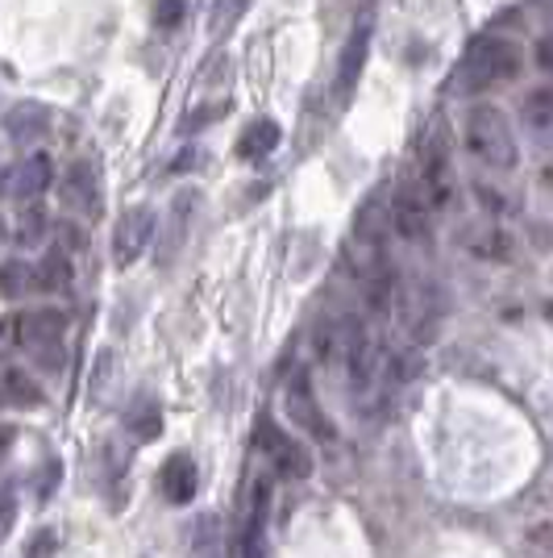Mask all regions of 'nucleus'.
I'll list each match as a JSON object with an SVG mask.
<instances>
[{
	"mask_svg": "<svg viewBox=\"0 0 553 558\" xmlns=\"http://www.w3.org/2000/svg\"><path fill=\"white\" fill-rule=\"evenodd\" d=\"M4 134L17 146H34L38 138L50 134V109L42 100H17L4 109Z\"/></svg>",
	"mask_w": 553,
	"mask_h": 558,
	"instance_id": "13",
	"label": "nucleus"
},
{
	"mask_svg": "<svg viewBox=\"0 0 553 558\" xmlns=\"http://www.w3.org/2000/svg\"><path fill=\"white\" fill-rule=\"evenodd\" d=\"M279 138H283L279 121L258 117V121H250V125L242 130V138H237V159H267L279 146Z\"/></svg>",
	"mask_w": 553,
	"mask_h": 558,
	"instance_id": "17",
	"label": "nucleus"
},
{
	"mask_svg": "<svg viewBox=\"0 0 553 558\" xmlns=\"http://www.w3.org/2000/svg\"><path fill=\"white\" fill-rule=\"evenodd\" d=\"M34 292V267L22 258H4L0 263V296L4 301H25Z\"/></svg>",
	"mask_w": 553,
	"mask_h": 558,
	"instance_id": "21",
	"label": "nucleus"
},
{
	"mask_svg": "<svg viewBox=\"0 0 553 558\" xmlns=\"http://www.w3.org/2000/svg\"><path fill=\"white\" fill-rule=\"evenodd\" d=\"M0 242H4V221H0Z\"/></svg>",
	"mask_w": 553,
	"mask_h": 558,
	"instance_id": "37",
	"label": "nucleus"
},
{
	"mask_svg": "<svg viewBox=\"0 0 553 558\" xmlns=\"http://www.w3.org/2000/svg\"><path fill=\"white\" fill-rule=\"evenodd\" d=\"M42 238H47V213L38 209V205H34V209L25 205L22 221H17V242H22V246H34V242H42Z\"/></svg>",
	"mask_w": 553,
	"mask_h": 558,
	"instance_id": "24",
	"label": "nucleus"
},
{
	"mask_svg": "<svg viewBox=\"0 0 553 558\" xmlns=\"http://www.w3.org/2000/svg\"><path fill=\"white\" fill-rule=\"evenodd\" d=\"M516 75H520V50L512 47L507 38H500V34H483L458 59L450 88L462 96H479L487 88H495V84L516 80Z\"/></svg>",
	"mask_w": 553,
	"mask_h": 558,
	"instance_id": "1",
	"label": "nucleus"
},
{
	"mask_svg": "<svg viewBox=\"0 0 553 558\" xmlns=\"http://www.w3.org/2000/svg\"><path fill=\"white\" fill-rule=\"evenodd\" d=\"M17 347V317H0V354Z\"/></svg>",
	"mask_w": 553,
	"mask_h": 558,
	"instance_id": "30",
	"label": "nucleus"
},
{
	"mask_svg": "<svg viewBox=\"0 0 553 558\" xmlns=\"http://www.w3.org/2000/svg\"><path fill=\"white\" fill-rule=\"evenodd\" d=\"M67 333V313L63 308H29L17 317V342L29 354H38L50 372H59V342Z\"/></svg>",
	"mask_w": 553,
	"mask_h": 558,
	"instance_id": "4",
	"label": "nucleus"
},
{
	"mask_svg": "<svg viewBox=\"0 0 553 558\" xmlns=\"http://www.w3.org/2000/svg\"><path fill=\"white\" fill-rule=\"evenodd\" d=\"M116 384V359L113 350H105L100 359H96V372H93V396L96 400H105L109 396V388Z\"/></svg>",
	"mask_w": 553,
	"mask_h": 558,
	"instance_id": "25",
	"label": "nucleus"
},
{
	"mask_svg": "<svg viewBox=\"0 0 553 558\" xmlns=\"http://www.w3.org/2000/svg\"><path fill=\"white\" fill-rule=\"evenodd\" d=\"M159 488L171 505H192L200 492V471L192 463V454H171L159 471Z\"/></svg>",
	"mask_w": 553,
	"mask_h": 558,
	"instance_id": "14",
	"label": "nucleus"
},
{
	"mask_svg": "<svg viewBox=\"0 0 553 558\" xmlns=\"http://www.w3.org/2000/svg\"><path fill=\"white\" fill-rule=\"evenodd\" d=\"M217 117H225V105H208V109H196V113L184 121V130L192 134V130H200V125H208V121H217Z\"/></svg>",
	"mask_w": 553,
	"mask_h": 558,
	"instance_id": "29",
	"label": "nucleus"
},
{
	"mask_svg": "<svg viewBox=\"0 0 553 558\" xmlns=\"http://www.w3.org/2000/svg\"><path fill=\"white\" fill-rule=\"evenodd\" d=\"M59 196H63V209L75 217H96L100 213V180L88 163H71L59 180Z\"/></svg>",
	"mask_w": 553,
	"mask_h": 558,
	"instance_id": "12",
	"label": "nucleus"
},
{
	"mask_svg": "<svg viewBox=\"0 0 553 558\" xmlns=\"http://www.w3.org/2000/svg\"><path fill=\"white\" fill-rule=\"evenodd\" d=\"M187 17V0H159L155 4V25L159 29H180Z\"/></svg>",
	"mask_w": 553,
	"mask_h": 558,
	"instance_id": "26",
	"label": "nucleus"
},
{
	"mask_svg": "<svg viewBox=\"0 0 553 558\" xmlns=\"http://www.w3.org/2000/svg\"><path fill=\"white\" fill-rule=\"evenodd\" d=\"M392 221L404 238H416V242L429 238V230H433V205H429V196H425L420 180H404V184L395 187Z\"/></svg>",
	"mask_w": 553,
	"mask_h": 558,
	"instance_id": "9",
	"label": "nucleus"
},
{
	"mask_svg": "<svg viewBox=\"0 0 553 558\" xmlns=\"http://www.w3.org/2000/svg\"><path fill=\"white\" fill-rule=\"evenodd\" d=\"M54 480H59V463H47V471H42V484H38V500H47L50 488H54Z\"/></svg>",
	"mask_w": 553,
	"mask_h": 558,
	"instance_id": "34",
	"label": "nucleus"
},
{
	"mask_svg": "<svg viewBox=\"0 0 553 558\" xmlns=\"http://www.w3.org/2000/svg\"><path fill=\"white\" fill-rule=\"evenodd\" d=\"M541 313H545V322H550V326H553V301L541 304Z\"/></svg>",
	"mask_w": 553,
	"mask_h": 558,
	"instance_id": "36",
	"label": "nucleus"
},
{
	"mask_svg": "<svg viewBox=\"0 0 553 558\" xmlns=\"http://www.w3.org/2000/svg\"><path fill=\"white\" fill-rule=\"evenodd\" d=\"M462 138H466L475 159H483L495 171H512L516 159H520L516 134H512L507 117L495 105H470L466 117H462Z\"/></svg>",
	"mask_w": 553,
	"mask_h": 558,
	"instance_id": "2",
	"label": "nucleus"
},
{
	"mask_svg": "<svg viewBox=\"0 0 553 558\" xmlns=\"http://www.w3.org/2000/svg\"><path fill=\"white\" fill-rule=\"evenodd\" d=\"M416 180L425 187L429 205L433 209H445L450 205V192H454V180H450V138L441 130V121L429 125V134L420 138V171Z\"/></svg>",
	"mask_w": 553,
	"mask_h": 558,
	"instance_id": "3",
	"label": "nucleus"
},
{
	"mask_svg": "<svg viewBox=\"0 0 553 558\" xmlns=\"http://www.w3.org/2000/svg\"><path fill=\"white\" fill-rule=\"evenodd\" d=\"M50 184H54V163H50L47 155H29V159L13 163L0 175V192H4L9 201H22V205L38 201Z\"/></svg>",
	"mask_w": 553,
	"mask_h": 558,
	"instance_id": "11",
	"label": "nucleus"
},
{
	"mask_svg": "<svg viewBox=\"0 0 553 558\" xmlns=\"http://www.w3.org/2000/svg\"><path fill=\"white\" fill-rule=\"evenodd\" d=\"M529 542H532V546H545V550H553V525H532Z\"/></svg>",
	"mask_w": 553,
	"mask_h": 558,
	"instance_id": "33",
	"label": "nucleus"
},
{
	"mask_svg": "<svg viewBox=\"0 0 553 558\" xmlns=\"http://www.w3.org/2000/svg\"><path fill=\"white\" fill-rule=\"evenodd\" d=\"M258 446H262V454L271 459L283 480H308L312 475V454H308V446L300 438H292L287 429H279L271 417L258 421Z\"/></svg>",
	"mask_w": 553,
	"mask_h": 558,
	"instance_id": "5",
	"label": "nucleus"
},
{
	"mask_svg": "<svg viewBox=\"0 0 553 558\" xmlns=\"http://www.w3.org/2000/svg\"><path fill=\"white\" fill-rule=\"evenodd\" d=\"M47 404L42 384L22 367H0V409H38Z\"/></svg>",
	"mask_w": 553,
	"mask_h": 558,
	"instance_id": "16",
	"label": "nucleus"
},
{
	"mask_svg": "<svg viewBox=\"0 0 553 558\" xmlns=\"http://www.w3.org/2000/svg\"><path fill=\"white\" fill-rule=\"evenodd\" d=\"M520 121L529 125L532 134H553V88H532L520 105Z\"/></svg>",
	"mask_w": 553,
	"mask_h": 558,
	"instance_id": "20",
	"label": "nucleus"
},
{
	"mask_svg": "<svg viewBox=\"0 0 553 558\" xmlns=\"http://www.w3.org/2000/svg\"><path fill=\"white\" fill-rule=\"evenodd\" d=\"M187 558H221V517L200 512L192 525V555Z\"/></svg>",
	"mask_w": 553,
	"mask_h": 558,
	"instance_id": "22",
	"label": "nucleus"
},
{
	"mask_svg": "<svg viewBox=\"0 0 553 558\" xmlns=\"http://www.w3.org/2000/svg\"><path fill=\"white\" fill-rule=\"evenodd\" d=\"M125 429H130V438L134 442H155L162 434V409L155 396H138L134 404H130V413H125Z\"/></svg>",
	"mask_w": 553,
	"mask_h": 558,
	"instance_id": "18",
	"label": "nucleus"
},
{
	"mask_svg": "<svg viewBox=\"0 0 553 558\" xmlns=\"http://www.w3.org/2000/svg\"><path fill=\"white\" fill-rule=\"evenodd\" d=\"M13 521H17V500H13V492L4 488L0 492V537L13 530Z\"/></svg>",
	"mask_w": 553,
	"mask_h": 558,
	"instance_id": "28",
	"label": "nucleus"
},
{
	"mask_svg": "<svg viewBox=\"0 0 553 558\" xmlns=\"http://www.w3.org/2000/svg\"><path fill=\"white\" fill-rule=\"evenodd\" d=\"M200 159H205V150L187 146L184 155H175V159H171V171H175V175H184V171H192V163H200Z\"/></svg>",
	"mask_w": 553,
	"mask_h": 558,
	"instance_id": "31",
	"label": "nucleus"
},
{
	"mask_svg": "<svg viewBox=\"0 0 553 558\" xmlns=\"http://www.w3.org/2000/svg\"><path fill=\"white\" fill-rule=\"evenodd\" d=\"M246 9H250V0H212V9H208V34L212 38L233 34V25L246 17Z\"/></svg>",
	"mask_w": 553,
	"mask_h": 558,
	"instance_id": "23",
	"label": "nucleus"
},
{
	"mask_svg": "<svg viewBox=\"0 0 553 558\" xmlns=\"http://www.w3.org/2000/svg\"><path fill=\"white\" fill-rule=\"evenodd\" d=\"M196 205H200V192L196 187H184L171 209H167V221L162 230H155V242H159V267H171L180 251L187 246V233H192V221H196Z\"/></svg>",
	"mask_w": 553,
	"mask_h": 558,
	"instance_id": "6",
	"label": "nucleus"
},
{
	"mask_svg": "<svg viewBox=\"0 0 553 558\" xmlns=\"http://www.w3.org/2000/svg\"><path fill=\"white\" fill-rule=\"evenodd\" d=\"M54 530H38V534L29 537V550H25V558H54Z\"/></svg>",
	"mask_w": 553,
	"mask_h": 558,
	"instance_id": "27",
	"label": "nucleus"
},
{
	"mask_svg": "<svg viewBox=\"0 0 553 558\" xmlns=\"http://www.w3.org/2000/svg\"><path fill=\"white\" fill-rule=\"evenodd\" d=\"M267 509H271V484L258 480L250 496L246 534H242V558H267Z\"/></svg>",
	"mask_w": 553,
	"mask_h": 558,
	"instance_id": "15",
	"label": "nucleus"
},
{
	"mask_svg": "<svg viewBox=\"0 0 553 558\" xmlns=\"http://www.w3.org/2000/svg\"><path fill=\"white\" fill-rule=\"evenodd\" d=\"M155 230H159V217L155 209H130L113 230V263L116 267H134L146 246L155 242Z\"/></svg>",
	"mask_w": 553,
	"mask_h": 558,
	"instance_id": "10",
	"label": "nucleus"
},
{
	"mask_svg": "<svg viewBox=\"0 0 553 558\" xmlns=\"http://www.w3.org/2000/svg\"><path fill=\"white\" fill-rule=\"evenodd\" d=\"M71 283V255L63 246H54L38 267H34V288H42V292H63Z\"/></svg>",
	"mask_w": 553,
	"mask_h": 558,
	"instance_id": "19",
	"label": "nucleus"
},
{
	"mask_svg": "<svg viewBox=\"0 0 553 558\" xmlns=\"http://www.w3.org/2000/svg\"><path fill=\"white\" fill-rule=\"evenodd\" d=\"M287 413H292V421L300 425L304 434H312L317 442H333V421L324 417V409L317 404V392H312V379H308V372H296L292 379H287Z\"/></svg>",
	"mask_w": 553,
	"mask_h": 558,
	"instance_id": "8",
	"label": "nucleus"
},
{
	"mask_svg": "<svg viewBox=\"0 0 553 558\" xmlns=\"http://www.w3.org/2000/svg\"><path fill=\"white\" fill-rule=\"evenodd\" d=\"M370 34H374V17H370V9L354 22L349 29L346 47H342V59H337V80H333V96L346 105L354 88H358V80H362V68H367V54H370Z\"/></svg>",
	"mask_w": 553,
	"mask_h": 558,
	"instance_id": "7",
	"label": "nucleus"
},
{
	"mask_svg": "<svg viewBox=\"0 0 553 558\" xmlns=\"http://www.w3.org/2000/svg\"><path fill=\"white\" fill-rule=\"evenodd\" d=\"M537 63H541L545 71H553V34L541 38V47H537Z\"/></svg>",
	"mask_w": 553,
	"mask_h": 558,
	"instance_id": "35",
	"label": "nucleus"
},
{
	"mask_svg": "<svg viewBox=\"0 0 553 558\" xmlns=\"http://www.w3.org/2000/svg\"><path fill=\"white\" fill-rule=\"evenodd\" d=\"M13 442H17V429H13V425H0V466L13 454Z\"/></svg>",
	"mask_w": 553,
	"mask_h": 558,
	"instance_id": "32",
	"label": "nucleus"
}]
</instances>
